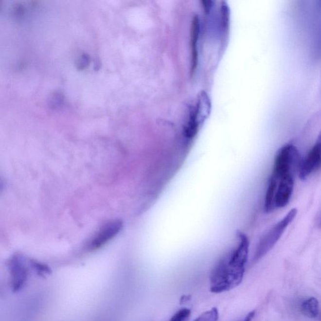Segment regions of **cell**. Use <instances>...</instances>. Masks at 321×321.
<instances>
[{"instance_id": "cell-1", "label": "cell", "mask_w": 321, "mask_h": 321, "mask_svg": "<svg viewBox=\"0 0 321 321\" xmlns=\"http://www.w3.org/2000/svg\"><path fill=\"white\" fill-rule=\"evenodd\" d=\"M237 247L220 260L213 270L210 289L219 294L239 285L244 279L248 259L249 242L246 235L239 234Z\"/></svg>"}, {"instance_id": "cell-2", "label": "cell", "mask_w": 321, "mask_h": 321, "mask_svg": "<svg viewBox=\"0 0 321 321\" xmlns=\"http://www.w3.org/2000/svg\"><path fill=\"white\" fill-rule=\"evenodd\" d=\"M301 162L298 149L292 144H285L277 152L275 156L272 177L277 180L288 176L294 177L299 171Z\"/></svg>"}, {"instance_id": "cell-3", "label": "cell", "mask_w": 321, "mask_h": 321, "mask_svg": "<svg viewBox=\"0 0 321 321\" xmlns=\"http://www.w3.org/2000/svg\"><path fill=\"white\" fill-rule=\"evenodd\" d=\"M297 213H298V210L296 208H293L288 213L287 215L284 216L283 220L277 223L264 236L262 240L260 241L257 250H256L254 259H253L254 262H257L263 257L274 247L277 241L283 235L284 231L290 224V223H292V221L294 220L297 215Z\"/></svg>"}, {"instance_id": "cell-4", "label": "cell", "mask_w": 321, "mask_h": 321, "mask_svg": "<svg viewBox=\"0 0 321 321\" xmlns=\"http://www.w3.org/2000/svg\"><path fill=\"white\" fill-rule=\"evenodd\" d=\"M122 228L123 223L120 220H112L106 223L88 242L86 250L92 251L101 248L118 235Z\"/></svg>"}, {"instance_id": "cell-5", "label": "cell", "mask_w": 321, "mask_h": 321, "mask_svg": "<svg viewBox=\"0 0 321 321\" xmlns=\"http://www.w3.org/2000/svg\"><path fill=\"white\" fill-rule=\"evenodd\" d=\"M321 167V133L315 145L309 152L306 157L301 162L299 168V178L305 179L311 173Z\"/></svg>"}, {"instance_id": "cell-6", "label": "cell", "mask_w": 321, "mask_h": 321, "mask_svg": "<svg viewBox=\"0 0 321 321\" xmlns=\"http://www.w3.org/2000/svg\"><path fill=\"white\" fill-rule=\"evenodd\" d=\"M294 185V179L292 176H288L277 180L274 201L275 208H284L287 205L291 197Z\"/></svg>"}, {"instance_id": "cell-7", "label": "cell", "mask_w": 321, "mask_h": 321, "mask_svg": "<svg viewBox=\"0 0 321 321\" xmlns=\"http://www.w3.org/2000/svg\"><path fill=\"white\" fill-rule=\"evenodd\" d=\"M301 311L305 316L316 318L320 313V303L315 298H310L303 301L301 305Z\"/></svg>"}, {"instance_id": "cell-8", "label": "cell", "mask_w": 321, "mask_h": 321, "mask_svg": "<svg viewBox=\"0 0 321 321\" xmlns=\"http://www.w3.org/2000/svg\"><path fill=\"white\" fill-rule=\"evenodd\" d=\"M277 186V180L271 177L267 191L266 201H265V209L267 212H271L275 209L274 201Z\"/></svg>"}, {"instance_id": "cell-9", "label": "cell", "mask_w": 321, "mask_h": 321, "mask_svg": "<svg viewBox=\"0 0 321 321\" xmlns=\"http://www.w3.org/2000/svg\"><path fill=\"white\" fill-rule=\"evenodd\" d=\"M219 312L217 308L213 307L208 311L203 312L194 321H218Z\"/></svg>"}, {"instance_id": "cell-10", "label": "cell", "mask_w": 321, "mask_h": 321, "mask_svg": "<svg viewBox=\"0 0 321 321\" xmlns=\"http://www.w3.org/2000/svg\"><path fill=\"white\" fill-rule=\"evenodd\" d=\"M191 315V310L188 308H183L179 310L171 318L170 321H186Z\"/></svg>"}, {"instance_id": "cell-11", "label": "cell", "mask_w": 321, "mask_h": 321, "mask_svg": "<svg viewBox=\"0 0 321 321\" xmlns=\"http://www.w3.org/2000/svg\"><path fill=\"white\" fill-rule=\"evenodd\" d=\"M256 312L254 311L249 312L242 321H252L255 316Z\"/></svg>"}, {"instance_id": "cell-12", "label": "cell", "mask_w": 321, "mask_h": 321, "mask_svg": "<svg viewBox=\"0 0 321 321\" xmlns=\"http://www.w3.org/2000/svg\"><path fill=\"white\" fill-rule=\"evenodd\" d=\"M191 299V296H183L181 297V300H180V303H184L188 301H189Z\"/></svg>"}]
</instances>
